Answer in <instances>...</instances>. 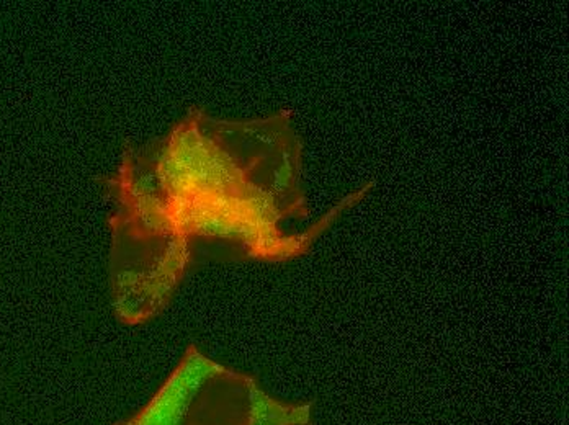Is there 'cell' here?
<instances>
[{"label": "cell", "mask_w": 569, "mask_h": 425, "mask_svg": "<svg viewBox=\"0 0 569 425\" xmlns=\"http://www.w3.org/2000/svg\"><path fill=\"white\" fill-rule=\"evenodd\" d=\"M311 416V404L279 401L190 347L145 408L118 425H313Z\"/></svg>", "instance_id": "2"}, {"label": "cell", "mask_w": 569, "mask_h": 425, "mask_svg": "<svg viewBox=\"0 0 569 425\" xmlns=\"http://www.w3.org/2000/svg\"><path fill=\"white\" fill-rule=\"evenodd\" d=\"M115 313L127 324L156 318L205 244H228L242 256L281 262L303 254L316 231L283 233L280 223L305 217L287 200L208 146L168 131L128 147L108 180Z\"/></svg>", "instance_id": "1"}]
</instances>
